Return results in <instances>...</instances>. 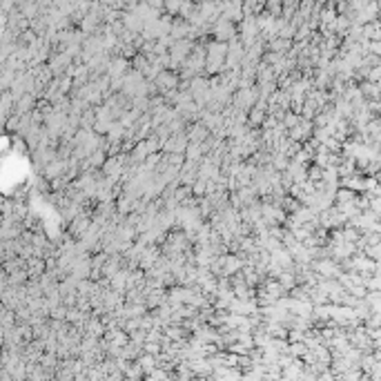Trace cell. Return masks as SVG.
<instances>
[{
    "label": "cell",
    "mask_w": 381,
    "mask_h": 381,
    "mask_svg": "<svg viewBox=\"0 0 381 381\" xmlns=\"http://www.w3.org/2000/svg\"><path fill=\"white\" fill-rule=\"evenodd\" d=\"M187 147H190V138H187V132H179V134H172L163 145L165 154H185Z\"/></svg>",
    "instance_id": "obj_1"
},
{
    "label": "cell",
    "mask_w": 381,
    "mask_h": 381,
    "mask_svg": "<svg viewBox=\"0 0 381 381\" xmlns=\"http://www.w3.org/2000/svg\"><path fill=\"white\" fill-rule=\"evenodd\" d=\"M212 31H214V36H216V40L219 43H230V40H234L236 38V27H234V22L232 20H225V18H219L214 22V27H212Z\"/></svg>",
    "instance_id": "obj_2"
},
{
    "label": "cell",
    "mask_w": 381,
    "mask_h": 381,
    "mask_svg": "<svg viewBox=\"0 0 381 381\" xmlns=\"http://www.w3.org/2000/svg\"><path fill=\"white\" fill-rule=\"evenodd\" d=\"M230 310H234V312H252L254 310V303H250V301H232V306H230Z\"/></svg>",
    "instance_id": "obj_3"
},
{
    "label": "cell",
    "mask_w": 381,
    "mask_h": 381,
    "mask_svg": "<svg viewBox=\"0 0 381 381\" xmlns=\"http://www.w3.org/2000/svg\"><path fill=\"white\" fill-rule=\"evenodd\" d=\"M279 283L288 290V288H292V286H294V276H292L290 272H283V274L279 276Z\"/></svg>",
    "instance_id": "obj_4"
}]
</instances>
